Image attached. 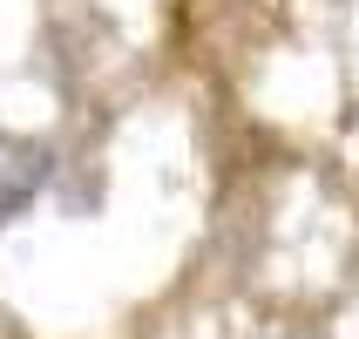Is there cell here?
Masks as SVG:
<instances>
[{"mask_svg": "<svg viewBox=\"0 0 359 339\" xmlns=\"http://www.w3.org/2000/svg\"><path fill=\"white\" fill-rule=\"evenodd\" d=\"M48 177H55V149L41 136H0V231L34 211Z\"/></svg>", "mask_w": 359, "mask_h": 339, "instance_id": "6da1fadb", "label": "cell"}]
</instances>
